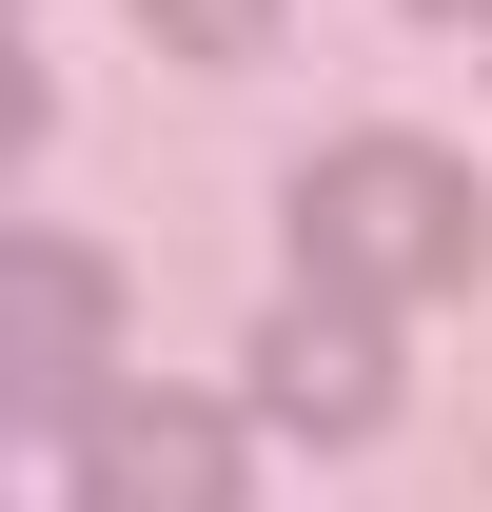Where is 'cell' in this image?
I'll list each match as a JSON object with an SVG mask.
<instances>
[{
  "label": "cell",
  "instance_id": "6da1fadb",
  "mask_svg": "<svg viewBox=\"0 0 492 512\" xmlns=\"http://www.w3.org/2000/svg\"><path fill=\"white\" fill-rule=\"evenodd\" d=\"M296 256L315 276H355V296H453L492 256V217H473V178L433 158V138H335L296 178Z\"/></svg>",
  "mask_w": 492,
  "mask_h": 512
},
{
  "label": "cell",
  "instance_id": "7a4b0ae2",
  "mask_svg": "<svg viewBox=\"0 0 492 512\" xmlns=\"http://www.w3.org/2000/svg\"><path fill=\"white\" fill-rule=\"evenodd\" d=\"M99 355H119V256L20 237V256H0V434L60 453V434H79V394H99Z\"/></svg>",
  "mask_w": 492,
  "mask_h": 512
},
{
  "label": "cell",
  "instance_id": "3957f363",
  "mask_svg": "<svg viewBox=\"0 0 492 512\" xmlns=\"http://www.w3.org/2000/svg\"><path fill=\"white\" fill-rule=\"evenodd\" d=\"M256 414H276L296 453H355V434H394V296H355V276L276 296V316H256Z\"/></svg>",
  "mask_w": 492,
  "mask_h": 512
},
{
  "label": "cell",
  "instance_id": "277c9868",
  "mask_svg": "<svg viewBox=\"0 0 492 512\" xmlns=\"http://www.w3.org/2000/svg\"><path fill=\"white\" fill-rule=\"evenodd\" d=\"M79 512H237V414L217 394H138L79 434Z\"/></svg>",
  "mask_w": 492,
  "mask_h": 512
},
{
  "label": "cell",
  "instance_id": "5b68a950",
  "mask_svg": "<svg viewBox=\"0 0 492 512\" xmlns=\"http://www.w3.org/2000/svg\"><path fill=\"white\" fill-rule=\"evenodd\" d=\"M138 20H158L178 60H256V40H276V0H138Z\"/></svg>",
  "mask_w": 492,
  "mask_h": 512
},
{
  "label": "cell",
  "instance_id": "8992f818",
  "mask_svg": "<svg viewBox=\"0 0 492 512\" xmlns=\"http://www.w3.org/2000/svg\"><path fill=\"white\" fill-rule=\"evenodd\" d=\"M433 20H492V0H433Z\"/></svg>",
  "mask_w": 492,
  "mask_h": 512
}]
</instances>
